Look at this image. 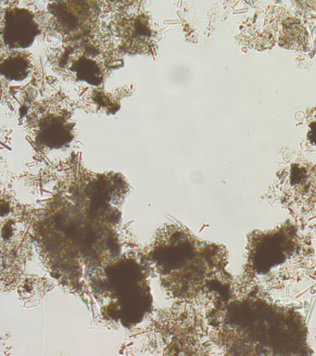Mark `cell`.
<instances>
[{"label":"cell","instance_id":"3957f363","mask_svg":"<svg viewBox=\"0 0 316 356\" xmlns=\"http://www.w3.org/2000/svg\"><path fill=\"white\" fill-rule=\"evenodd\" d=\"M40 134L47 142H63L70 136L71 125L60 116H49L40 124Z\"/></svg>","mask_w":316,"mask_h":356},{"label":"cell","instance_id":"6da1fadb","mask_svg":"<svg viewBox=\"0 0 316 356\" xmlns=\"http://www.w3.org/2000/svg\"><path fill=\"white\" fill-rule=\"evenodd\" d=\"M38 33V25L30 11L15 8L5 16L2 38L12 49H26L34 43Z\"/></svg>","mask_w":316,"mask_h":356},{"label":"cell","instance_id":"7a4b0ae2","mask_svg":"<svg viewBox=\"0 0 316 356\" xmlns=\"http://www.w3.org/2000/svg\"><path fill=\"white\" fill-rule=\"evenodd\" d=\"M69 68L76 74L80 80L85 81V82L97 85V83H101L102 79L101 70L98 61L88 57L87 55L76 56L74 60L72 61Z\"/></svg>","mask_w":316,"mask_h":356},{"label":"cell","instance_id":"277c9868","mask_svg":"<svg viewBox=\"0 0 316 356\" xmlns=\"http://www.w3.org/2000/svg\"><path fill=\"white\" fill-rule=\"evenodd\" d=\"M30 61L26 56L18 54L10 56L2 61L1 74L10 81H23L28 76Z\"/></svg>","mask_w":316,"mask_h":356}]
</instances>
